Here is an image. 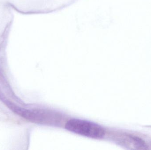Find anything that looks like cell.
Here are the masks:
<instances>
[{
  "instance_id": "cell-1",
  "label": "cell",
  "mask_w": 151,
  "mask_h": 150,
  "mask_svg": "<svg viewBox=\"0 0 151 150\" xmlns=\"http://www.w3.org/2000/svg\"><path fill=\"white\" fill-rule=\"evenodd\" d=\"M65 128L73 133L94 139H101L105 134L104 129L94 122L80 119H72L65 125Z\"/></svg>"
},
{
  "instance_id": "cell-2",
  "label": "cell",
  "mask_w": 151,
  "mask_h": 150,
  "mask_svg": "<svg viewBox=\"0 0 151 150\" xmlns=\"http://www.w3.org/2000/svg\"><path fill=\"white\" fill-rule=\"evenodd\" d=\"M17 113L29 120L39 123H53L55 122L57 114L50 113L48 111L41 110H25L21 108H13Z\"/></svg>"
}]
</instances>
